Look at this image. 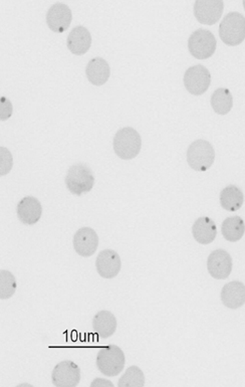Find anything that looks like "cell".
<instances>
[{
	"mask_svg": "<svg viewBox=\"0 0 245 387\" xmlns=\"http://www.w3.org/2000/svg\"><path fill=\"white\" fill-rule=\"evenodd\" d=\"M16 289V277L10 271L1 270L0 271V299H10L14 295Z\"/></svg>",
	"mask_w": 245,
	"mask_h": 387,
	"instance_id": "cb8c5ba5",
	"label": "cell"
},
{
	"mask_svg": "<svg viewBox=\"0 0 245 387\" xmlns=\"http://www.w3.org/2000/svg\"><path fill=\"white\" fill-rule=\"evenodd\" d=\"M66 45L70 53L77 56H83L89 51L92 45V36L85 27H75L70 32L66 40Z\"/></svg>",
	"mask_w": 245,
	"mask_h": 387,
	"instance_id": "2e32d148",
	"label": "cell"
},
{
	"mask_svg": "<svg viewBox=\"0 0 245 387\" xmlns=\"http://www.w3.org/2000/svg\"><path fill=\"white\" fill-rule=\"evenodd\" d=\"M96 367L104 375H119L126 363L124 352L117 345H109L99 351L96 356Z\"/></svg>",
	"mask_w": 245,
	"mask_h": 387,
	"instance_id": "5b68a950",
	"label": "cell"
},
{
	"mask_svg": "<svg viewBox=\"0 0 245 387\" xmlns=\"http://www.w3.org/2000/svg\"><path fill=\"white\" fill-rule=\"evenodd\" d=\"M86 75L92 85L103 86L107 83L111 75V69L104 58H94L90 60L86 68Z\"/></svg>",
	"mask_w": 245,
	"mask_h": 387,
	"instance_id": "ac0fdd59",
	"label": "cell"
},
{
	"mask_svg": "<svg viewBox=\"0 0 245 387\" xmlns=\"http://www.w3.org/2000/svg\"><path fill=\"white\" fill-rule=\"evenodd\" d=\"M118 386L143 387L145 386V375L138 366H130L120 378Z\"/></svg>",
	"mask_w": 245,
	"mask_h": 387,
	"instance_id": "603a6c76",
	"label": "cell"
},
{
	"mask_svg": "<svg viewBox=\"0 0 245 387\" xmlns=\"http://www.w3.org/2000/svg\"><path fill=\"white\" fill-rule=\"evenodd\" d=\"M216 38L210 30H195L188 40L189 53L197 60H207L216 51Z\"/></svg>",
	"mask_w": 245,
	"mask_h": 387,
	"instance_id": "8992f818",
	"label": "cell"
},
{
	"mask_svg": "<svg viewBox=\"0 0 245 387\" xmlns=\"http://www.w3.org/2000/svg\"><path fill=\"white\" fill-rule=\"evenodd\" d=\"M12 114V105L8 99L5 97L0 98V115H1V121L8 120Z\"/></svg>",
	"mask_w": 245,
	"mask_h": 387,
	"instance_id": "d4e9b609",
	"label": "cell"
},
{
	"mask_svg": "<svg viewBox=\"0 0 245 387\" xmlns=\"http://www.w3.org/2000/svg\"><path fill=\"white\" fill-rule=\"evenodd\" d=\"M214 146L206 140H196L187 150V162L195 172H207L214 165Z\"/></svg>",
	"mask_w": 245,
	"mask_h": 387,
	"instance_id": "277c9868",
	"label": "cell"
},
{
	"mask_svg": "<svg viewBox=\"0 0 245 387\" xmlns=\"http://www.w3.org/2000/svg\"><path fill=\"white\" fill-rule=\"evenodd\" d=\"M184 86L194 96L203 95L211 84V75L207 68L197 64L190 67L184 73Z\"/></svg>",
	"mask_w": 245,
	"mask_h": 387,
	"instance_id": "52a82bcc",
	"label": "cell"
},
{
	"mask_svg": "<svg viewBox=\"0 0 245 387\" xmlns=\"http://www.w3.org/2000/svg\"><path fill=\"white\" fill-rule=\"evenodd\" d=\"M192 235L195 241L200 244L214 243L217 235L216 224L211 218L201 216L193 224Z\"/></svg>",
	"mask_w": 245,
	"mask_h": 387,
	"instance_id": "e0dca14e",
	"label": "cell"
},
{
	"mask_svg": "<svg viewBox=\"0 0 245 387\" xmlns=\"http://www.w3.org/2000/svg\"><path fill=\"white\" fill-rule=\"evenodd\" d=\"M231 256L224 250H214L207 259V270L216 280H225L232 271Z\"/></svg>",
	"mask_w": 245,
	"mask_h": 387,
	"instance_id": "30bf717a",
	"label": "cell"
},
{
	"mask_svg": "<svg viewBox=\"0 0 245 387\" xmlns=\"http://www.w3.org/2000/svg\"><path fill=\"white\" fill-rule=\"evenodd\" d=\"M221 301L231 310L242 308L245 304V285L240 281L227 283L221 290Z\"/></svg>",
	"mask_w": 245,
	"mask_h": 387,
	"instance_id": "9a60e30c",
	"label": "cell"
},
{
	"mask_svg": "<svg viewBox=\"0 0 245 387\" xmlns=\"http://www.w3.org/2000/svg\"><path fill=\"white\" fill-rule=\"evenodd\" d=\"M92 328L94 333L101 338H109L113 336L117 330V319L109 311H100L92 319Z\"/></svg>",
	"mask_w": 245,
	"mask_h": 387,
	"instance_id": "d6986e66",
	"label": "cell"
},
{
	"mask_svg": "<svg viewBox=\"0 0 245 387\" xmlns=\"http://www.w3.org/2000/svg\"><path fill=\"white\" fill-rule=\"evenodd\" d=\"M73 243L77 255L89 258L98 250L99 237L92 228H81L75 233Z\"/></svg>",
	"mask_w": 245,
	"mask_h": 387,
	"instance_id": "4fadbf2b",
	"label": "cell"
},
{
	"mask_svg": "<svg viewBox=\"0 0 245 387\" xmlns=\"http://www.w3.org/2000/svg\"><path fill=\"white\" fill-rule=\"evenodd\" d=\"M96 272L104 279H113L119 274L122 261L119 254L113 250H104L96 259Z\"/></svg>",
	"mask_w": 245,
	"mask_h": 387,
	"instance_id": "7c38bea8",
	"label": "cell"
},
{
	"mask_svg": "<svg viewBox=\"0 0 245 387\" xmlns=\"http://www.w3.org/2000/svg\"><path fill=\"white\" fill-rule=\"evenodd\" d=\"M113 145L118 157L122 160L134 159L141 151V136L134 128L125 127L116 133Z\"/></svg>",
	"mask_w": 245,
	"mask_h": 387,
	"instance_id": "6da1fadb",
	"label": "cell"
},
{
	"mask_svg": "<svg viewBox=\"0 0 245 387\" xmlns=\"http://www.w3.org/2000/svg\"><path fill=\"white\" fill-rule=\"evenodd\" d=\"M210 103L215 113L218 115H227L233 107V97L229 89L219 88L212 94Z\"/></svg>",
	"mask_w": 245,
	"mask_h": 387,
	"instance_id": "7402d4cb",
	"label": "cell"
},
{
	"mask_svg": "<svg viewBox=\"0 0 245 387\" xmlns=\"http://www.w3.org/2000/svg\"><path fill=\"white\" fill-rule=\"evenodd\" d=\"M219 36L225 45L236 47L245 40V17L240 12H230L219 25Z\"/></svg>",
	"mask_w": 245,
	"mask_h": 387,
	"instance_id": "3957f363",
	"label": "cell"
},
{
	"mask_svg": "<svg viewBox=\"0 0 245 387\" xmlns=\"http://www.w3.org/2000/svg\"><path fill=\"white\" fill-rule=\"evenodd\" d=\"M51 382L57 387H75L81 382V369L74 361L57 363L51 373Z\"/></svg>",
	"mask_w": 245,
	"mask_h": 387,
	"instance_id": "ba28073f",
	"label": "cell"
},
{
	"mask_svg": "<svg viewBox=\"0 0 245 387\" xmlns=\"http://www.w3.org/2000/svg\"><path fill=\"white\" fill-rule=\"evenodd\" d=\"M244 202V196L242 190L235 185H229L223 188L220 192V204L225 211H237L242 209Z\"/></svg>",
	"mask_w": 245,
	"mask_h": 387,
	"instance_id": "ffe728a7",
	"label": "cell"
},
{
	"mask_svg": "<svg viewBox=\"0 0 245 387\" xmlns=\"http://www.w3.org/2000/svg\"><path fill=\"white\" fill-rule=\"evenodd\" d=\"M224 10L221 0H199L194 3V15L202 25H214L220 19Z\"/></svg>",
	"mask_w": 245,
	"mask_h": 387,
	"instance_id": "9c48e42d",
	"label": "cell"
},
{
	"mask_svg": "<svg viewBox=\"0 0 245 387\" xmlns=\"http://www.w3.org/2000/svg\"><path fill=\"white\" fill-rule=\"evenodd\" d=\"M244 10H245V0L244 1Z\"/></svg>",
	"mask_w": 245,
	"mask_h": 387,
	"instance_id": "484cf974",
	"label": "cell"
},
{
	"mask_svg": "<svg viewBox=\"0 0 245 387\" xmlns=\"http://www.w3.org/2000/svg\"><path fill=\"white\" fill-rule=\"evenodd\" d=\"M73 14L72 10L66 4L57 3L53 4L47 14V23L49 30L57 34H62L66 32L72 23Z\"/></svg>",
	"mask_w": 245,
	"mask_h": 387,
	"instance_id": "8fae6325",
	"label": "cell"
},
{
	"mask_svg": "<svg viewBox=\"0 0 245 387\" xmlns=\"http://www.w3.org/2000/svg\"><path fill=\"white\" fill-rule=\"evenodd\" d=\"M221 233L223 237L230 243L240 241L245 233L244 220L238 215L227 218L221 226Z\"/></svg>",
	"mask_w": 245,
	"mask_h": 387,
	"instance_id": "44dd1931",
	"label": "cell"
},
{
	"mask_svg": "<svg viewBox=\"0 0 245 387\" xmlns=\"http://www.w3.org/2000/svg\"><path fill=\"white\" fill-rule=\"evenodd\" d=\"M17 216L23 224L34 226L42 215V203L34 196H27L17 204Z\"/></svg>",
	"mask_w": 245,
	"mask_h": 387,
	"instance_id": "5bb4252c",
	"label": "cell"
},
{
	"mask_svg": "<svg viewBox=\"0 0 245 387\" xmlns=\"http://www.w3.org/2000/svg\"><path fill=\"white\" fill-rule=\"evenodd\" d=\"M64 181L70 194L81 196L91 191L94 185V177L86 164L77 163L68 168Z\"/></svg>",
	"mask_w": 245,
	"mask_h": 387,
	"instance_id": "7a4b0ae2",
	"label": "cell"
}]
</instances>
